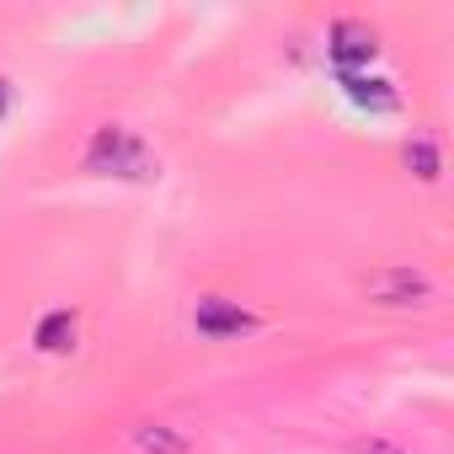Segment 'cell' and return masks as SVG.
Here are the masks:
<instances>
[{
  "label": "cell",
  "mask_w": 454,
  "mask_h": 454,
  "mask_svg": "<svg viewBox=\"0 0 454 454\" xmlns=\"http://www.w3.org/2000/svg\"><path fill=\"white\" fill-rule=\"evenodd\" d=\"M364 300L380 305V310H422V305L438 300V289H433V278L422 268L395 262V268H374L364 278Z\"/></svg>",
  "instance_id": "6da1fadb"
},
{
  "label": "cell",
  "mask_w": 454,
  "mask_h": 454,
  "mask_svg": "<svg viewBox=\"0 0 454 454\" xmlns=\"http://www.w3.org/2000/svg\"><path fill=\"white\" fill-rule=\"evenodd\" d=\"M86 166H91V171H118V176H150V155H145V145H139L129 129H118V123H107V129L91 134V145H86Z\"/></svg>",
  "instance_id": "7a4b0ae2"
},
{
  "label": "cell",
  "mask_w": 454,
  "mask_h": 454,
  "mask_svg": "<svg viewBox=\"0 0 454 454\" xmlns=\"http://www.w3.org/2000/svg\"><path fill=\"white\" fill-rule=\"evenodd\" d=\"M252 326H257V316L241 310L236 300H224V294H203V300L192 305V332H198L203 342H236V337L252 332Z\"/></svg>",
  "instance_id": "3957f363"
},
{
  "label": "cell",
  "mask_w": 454,
  "mask_h": 454,
  "mask_svg": "<svg viewBox=\"0 0 454 454\" xmlns=\"http://www.w3.org/2000/svg\"><path fill=\"white\" fill-rule=\"evenodd\" d=\"M134 443H139V454H187V433L171 422H139Z\"/></svg>",
  "instance_id": "277c9868"
},
{
  "label": "cell",
  "mask_w": 454,
  "mask_h": 454,
  "mask_svg": "<svg viewBox=\"0 0 454 454\" xmlns=\"http://www.w3.org/2000/svg\"><path fill=\"white\" fill-rule=\"evenodd\" d=\"M332 54H337V65H353V59H374V33H364V27H337V43H332Z\"/></svg>",
  "instance_id": "5b68a950"
},
{
  "label": "cell",
  "mask_w": 454,
  "mask_h": 454,
  "mask_svg": "<svg viewBox=\"0 0 454 454\" xmlns=\"http://www.w3.org/2000/svg\"><path fill=\"white\" fill-rule=\"evenodd\" d=\"M38 348H43V353H65V348H75V316H70V310H54V316L38 326Z\"/></svg>",
  "instance_id": "8992f818"
},
{
  "label": "cell",
  "mask_w": 454,
  "mask_h": 454,
  "mask_svg": "<svg viewBox=\"0 0 454 454\" xmlns=\"http://www.w3.org/2000/svg\"><path fill=\"white\" fill-rule=\"evenodd\" d=\"M406 160H417V166H422V171H417L422 182H433V176H438V150H433L427 139H417V145H406Z\"/></svg>",
  "instance_id": "52a82bcc"
},
{
  "label": "cell",
  "mask_w": 454,
  "mask_h": 454,
  "mask_svg": "<svg viewBox=\"0 0 454 454\" xmlns=\"http://www.w3.org/2000/svg\"><path fill=\"white\" fill-rule=\"evenodd\" d=\"M353 454H406V449H395V443H385V438H358Z\"/></svg>",
  "instance_id": "ba28073f"
},
{
  "label": "cell",
  "mask_w": 454,
  "mask_h": 454,
  "mask_svg": "<svg viewBox=\"0 0 454 454\" xmlns=\"http://www.w3.org/2000/svg\"><path fill=\"white\" fill-rule=\"evenodd\" d=\"M6 102H12V86H6V81H0V113H6Z\"/></svg>",
  "instance_id": "9c48e42d"
}]
</instances>
